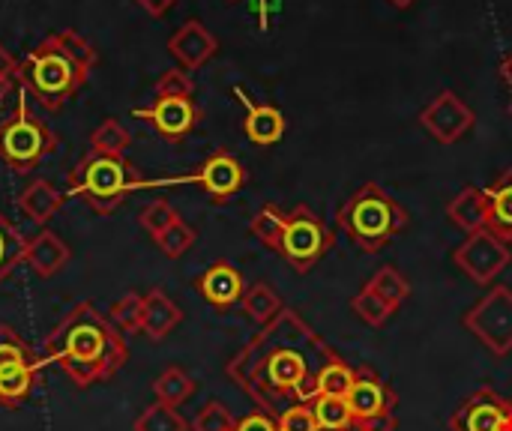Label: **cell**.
Masks as SVG:
<instances>
[{"instance_id": "cell-1", "label": "cell", "mask_w": 512, "mask_h": 431, "mask_svg": "<svg viewBox=\"0 0 512 431\" xmlns=\"http://www.w3.org/2000/svg\"><path fill=\"white\" fill-rule=\"evenodd\" d=\"M336 351L294 309H282L225 366V375L258 405L279 417L291 405L318 399V375Z\"/></svg>"}, {"instance_id": "cell-2", "label": "cell", "mask_w": 512, "mask_h": 431, "mask_svg": "<svg viewBox=\"0 0 512 431\" xmlns=\"http://www.w3.org/2000/svg\"><path fill=\"white\" fill-rule=\"evenodd\" d=\"M45 354L78 390L114 378L129 360L126 339L93 303H75L63 315L45 339Z\"/></svg>"}, {"instance_id": "cell-3", "label": "cell", "mask_w": 512, "mask_h": 431, "mask_svg": "<svg viewBox=\"0 0 512 431\" xmlns=\"http://www.w3.org/2000/svg\"><path fill=\"white\" fill-rule=\"evenodd\" d=\"M99 54L75 30L45 36L18 66V87L45 111H60L90 78Z\"/></svg>"}, {"instance_id": "cell-4", "label": "cell", "mask_w": 512, "mask_h": 431, "mask_svg": "<svg viewBox=\"0 0 512 431\" xmlns=\"http://www.w3.org/2000/svg\"><path fill=\"white\" fill-rule=\"evenodd\" d=\"M408 222V210L381 183L360 186L336 213L339 231H345V237L369 255L387 249L408 228Z\"/></svg>"}, {"instance_id": "cell-5", "label": "cell", "mask_w": 512, "mask_h": 431, "mask_svg": "<svg viewBox=\"0 0 512 431\" xmlns=\"http://www.w3.org/2000/svg\"><path fill=\"white\" fill-rule=\"evenodd\" d=\"M153 183H147L135 165L123 156H99L90 153L84 156L69 174H66V189L72 198H81L90 210H96L99 216L114 213L132 192L147 189Z\"/></svg>"}, {"instance_id": "cell-6", "label": "cell", "mask_w": 512, "mask_h": 431, "mask_svg": "<svg viewBox=\"0 0 512 431\" xmlns=\"http://www.w3.org/2000/svg\"><path fill=\"white\" fill-rule=\"evenodd\" d=\"M54 150H57L54 129L33 111L27 93L21 90L12 114L0 120V159L15 174H30Z\"/></svg>"}, {"instance_id": "cell-7", "label": "cell", "mask_w": 512, "mask_h": 431, "mask_svg": "<svg viewBox=\"0 0 512 431\" xmlns=\"http://www.w3.org/2000/svg\"><path fill=\"white\" fill-rule=\"evenodd\" d=\"M333 246H336V234L324 225V219L309 204H297L288 213L279 255L291 264V270L309 273Z\"/></svg>"}, {"instance_id": "cell-8", "label": "cell", "mask_w": 512, "mask_h": 431, "mask_svg": "<svg viewBox=\"0 0 512 431\" xmlns=\"http://www.w3.org/2000/svg\"><path fill=\"white\" fill-rule=\"evenodd\" d=\"M396 402L399 396L378 372H372L369 366H357L354 384L345 393L354 431H396Z\"/></svg>"}, {"instance_id": "cell-9", "label": "cell", "mask_w": 512, "mask_h": 431, "mask_svg": "<svg viewBox=\"0 0 512 431\" xmlns=\"http://www.w3.org/2000/svg\"><path fill=\"white\" fill-rule=\"evenodd\" d=\"M462 324L468 333L477 336L483 348H489L495 357L512 354V288L510 285H492L465 315Z\"/></svg>"}, {"instance_id": "cell-10", "label": "cell", "mask_w": 512, "mask_h": 431, "mask_svg": "<svg viewBox=\"0 0 512 431\" xmlns=\"http://www.w3.org/2000/svg\"><path fill=\"white\" fill-rule=\"evenodd\" d=\"M512 249L510 243H504L501 237H495L489 228L486 231H477V234H468L456 252H453V264L471 279L477 282L480 288H492L495 279L510 267Z\"/></svg>"}, {"instance_id": "cell-11", "label": "cell", "mask_w": 512, "mask_h": 431, "mask_svg": "<svg viewBox=\"0 0 512 431\" xmlns=\"http://www.w3.org/2000/svg\"><path fill=\"white\" fill-rule=\"evenodd\" d=\"M420 123H423V129H426L435 141H441V144H456V141H462V138L474 129L477 117H474L471 105H468L462 96H456L453 90H441V93L420 111Z\"/></svg>"}, {"instance_id": "cell-12", "label": "cell", "mask_w": 512, "mask_h": 431, "mask_svg": "<svg viewBox=\"0 0 512 431\" xmlns=\"http://www.w3.org/2000/svg\"><path fill=\"white\" fill-rule=\"evenodd\" d=\"M183 180L198 183V186L204 189V195H207L213 204H225V201H231V198L243 189V183H246V168H243V162H240L234 153L216 150V153H210V156L204 159V165H201L195 174H189V177H183Z\"/></svg>"}, {"instance_id": "cell-13", "label": "cell", "mask_w": 512, "mask_h": 431, "mask_svg": "<svg viewBox=\"0 0 512 431\" xmlns=\"http://www.w3.org/2000/svg\"><path fill=\"white\" fill-rule=\"evenodd\" d=\"M512 414V402L492 387L474 390L450 417L453 431H498Z\"/></svg>"}, {"instance_id": "cell-14", "label": "cell", "mask_w": 512, "mask_h": 431, "mask_svg": "<svg viewBox=\"0 0 512 431\" xmlns=\"http://www.w3.org/2000/svg\"><path fill=\"white\" fill-rule=\"evenodd\" d=\"M132 114L138 120H147L165 141L186 138L201 120V108L195 105V99L186 96H156L150 108H135Z\"/></svg>"}, {"instance_id": "cell-15", "label": "cell", "mask_w": 512, "mask_h": 431, "mask_svg": "<svg viewBox=\"0 0 512 431\" xmlns=\"http://www.w3.org/2000/svg\"><path fill=\"white\" fill-rule=\"evenodd\" d=\"M168 51L171 57L180 63V69L192 72V69H201L216 51H219V42L216 36L195 18H189L183 27H177V33L168 39Z\"/></svg>"}, {"instance_id": "cell-16", "label": "cell", "mask_w": 512, "mask_h": 431, "mask_svg": "<svg viewBox=\"0 0 512 431\" xmlns=\"http://www.w3.org/2000/svg\"><path fill=\"white\" fill-rule=\"evenodd\" d=\"M195 291L213 306V309H231L243 300L246 285L243 276L234 264L228 261H216L210 264L198 279H195Z\"/></svg>"}, {"instance_id": "cell-17", "label": "cell", "mask_w": 512, "mask_h": 431, "mask_svg": "<svg viewBox=\"0 0 512 431\" xmlns=\"http://www.w3.org/2000/svg\"><path fill=\"white\" fill-rule=\"evenodd\" d=\"M234 93L246 105V120H243L246 138L252 144H258V147L279 144V138L285 135V117H282V111L276 105H267V102H252L243 87H234Z\"/></svg>"}, {"instance_id": "cell-18", "label": "cell", "mask_w": 512, "mask_h": 431, "mask_svg": "<svg viewBox=\"0 0 512 431\" xmlns=\"http://www.w3.org/2000/svg\"><path fill=\"white\" fill-rule=\"evenodd\" d=\"M72 258V249L66 246V240L54 231H39L33 237H27V246H24V264L42 276V279H51L57 276Z\"/></svg>"}, {"instance_id": "cell-19", "label": "cell", "mask_w": 512, "mask_h": 431, "mask_svg": "<svg viewBox=\"0 0 512 431\" xmlns=\"http://www.w3.org/2000/svg\"><path fill=\"white\" fill-rule=\"evenodd\" d=\"M183 321V312L180 306L162 291V288H153L144 294V309H141V333L150 339V342H162L165 336H171V330Z\"/></svg>"}, {"instance_id": "cell-20", "label": "cell", "mask_w": 512, "mask_h": 431, "mask_svg": "<svg viewBox=\"0 0 512 431\" xmlns=\"http://www.w3.org/2000/svg\"><path fill=\"white\" fill-rule=\"evenodd\" d=\"M15 207L33 222V225H48L57 210L63 207V192H57L48 180H30L21 195L15 198Z\"/></svg>"}, {"instance_id": "cell-21", "label": "cell", "mask_w": 512, "mask_h": 431, "mask_svg": "<svg viewBox=\"0 0 512 431\" xmlns=\"http://www.w3.org/2000/svg\"><path fill=\"white\" fill-rule=\"evenodd\" d=\"M447 216L450 222L465 231V234H477L486 231L489 225V204H486V192L477 186H465L450 204H447Z\"/></svg>"}, {"instance_id": "cell-22", "label": "cell", "mask_w": 512, "mask_h": 431, "mask_svg": "<svg viewBox=\"0 0 512 431\" xmlns=\"http://www.w3.org/2000/svg\"><path fill=\"white\" fill-rule=\"evenodd\" d=\"M486 192V204H489V231L495 237H501L504 243H512V168L501 171L495 177V183Z\"/></svg>"}, {"instance_id": "cell-23", "label": "cell", "mask_w": 512, "mask_h": 431, "mask_svg": "<svg viewBox=\"0 0 512 431\" xmlns=\"http://www.w3.org/2000/svg\"><path fill=\"white\" fill-rule=\"evenodd\" d=\"M39 372H42V360L39 363H24V366H12V369L0 372V405L6 411L21 408L30 399V393H33V387L39 381Z\"/></svg>"}, {"instance_id": "cell-24", "label": "cell", "mask_w": 512, "mask_h": 431, "mask_svg": "<svg viewBox=\"0 0 512 431\" xmlns=\"http://www.w3.org/2000/svg\"><path fill=\"white\" fill-rule=\"evenodd\" d=\"M153 396L159 405L168 408H180L183 402H189L195 396V381L180 369V366H168L156 381H153Z\"/></svg>"}, {"instance_id": "cell-25", "label": "cell", "mask_w": 512, "mask_h": 431, "mask_svg": "<svg viewBox=\"0 0 512 431\" xmlns=\"http://www.w3.org/2000/svg\"><path fill=\"white\" fill-rule=\"evenodd\" d=\"M240 306H243V312L255 321V324H270L285 306H282V300H279V294L267 285V282H255V285H249L246 288V294H243V300H240Z\"/></svg>"}, {"instance_id": "cell-26", "label": "cell", "mask_w": 512, "mask_h": 431, "mask_svg": "<svg viewBox=\"0 0 512 431\" xmlns=\"http://www.w3.org/2000/svg\"><path fill=\"white\" fill-rule=\"evenodd\" d=\"M285 222H288V213H285L282 207H276V204H264V207L252 216L249 231H252V237H255V240H261V246H267V249L279 252V246H282V234H285Z\"/></svg>"}, {"instance_id": "cell-27", "label": "cell", "mask_w": 512, "mask_h": 431, "mask_svg": "<svg viewBox=\"0 0 512 431\" xmlns=\"http://www.w3.org/2000/svg\"><path fill=\"white\" fill-rule=\"evenodd\" d=\"M318 431H354V417L342 396H318L312 402Z\"/></svg>"}, {"instance_id": "cell-28", "label": "cell", "mask_w": 512, "mask_h": 431, "mask_svg": "<svg viewBox=\"0 0 512 431\" xmlns=\"http://www.w3.org/2000/svg\"><path fill=\"white\" fill-rule=\"evenodd\" d=\"M129 144H132V135L117 120H102L90 135V147L99 156H123Z\"/></svg>"}, {"instance_id": "cell-29", "label": "cell", "mask_w": 512, "mask_h": 431, "mask_svg": "<svg viewBox=\"0 0 512 431\" xmlns=\"http://www.w3.org/2000/svg\"><path fill=\"white\" fill-rule=\"evenodd\" d=\"M381 300H387L393 309H399L411 297V282L396 270V267H381L369 282H366Z\"/></svg>"}, {"instance_id": "cell-30", "label": "cell", "mask_w": 512, "mask_h": 431, "mask_svg": "<svg viewBox=\"0 0 512 431\" xmlns=\"http://www.w3.org/2000/svg\"><path fill=\"white\" fill-rule=\"evenodd\" d=\"M354 375H357V366H351V363H345L339 354L321 369V375H318V396H342L345 399V393L351 390V384H354Z\"/></svg>"}, {"instance_id": "cell-31", "label": "cell", "mask_w": 512, "mask_h": 431, "mask_svg": "<svg viewBox=\"0 0 512 431\" xmlns=\"http://www.w3.org/2000/svg\"><path fill=\"white\" fill-rule=\"evenodd\" d=\"M24 363H39L33 345L21 339L9 324H0V372L12 366H24Z\"/></svg>"}, {"instance_id": "cell-32", "label": "cell", "mask_w": 512, "mask_h": 431, "mask_svg": "<svg viewBox=\"0 0 512 431\" xmlns=\"http://www.w3.org/2000/svg\"><path fill=\"white\" fill-rule=\"evenodd\" d=\"M24 246L27 237H21V231L0 213V282L24 261Z\"/></svg>"}, {"instance_id": "cell-33", "label": "cell", "mask_w": 512, "mask_h": 431, "mask_svg": "<svg viewBox=\"0 0 512 431\" xmlns=\"http://www.w3.org/2000/svg\"><path fill=\"white\" fill-rule=\"evenodd\" d=\"M351 312L363 321V324H369V327H384L390 318H393V306L387 303V300H381L369 285H363V291L351 300Z\"/></svg>"}, {"instance_id": "cell-34", "label": "cell", "mask_w": 512, "mask_h": 431, "mask_svg": "<svg viewBox=\"0 0 512 431\" xmlns=\"http://www.w3.org/2000/svg\"><path fill=\"white\" fill-rule=\"evenodd\" d=\"M135 431H189V423L177 414V408L159 405L153 402L150 408H144L135 420Z\"/></svg>"}, {"instance_id": "cell-35", "label": "cell", "mask_w": 512, "mask_h": 431, "mask_svg": "<svg viewBox=\"0 0 512 431\" xmlns=\"http://www.w3.org/2000/svg\"><path fill=\"white\" fill-rule=\"evenodd\" d=\"M180 219V213L165 201V198H156V201H150L144 210H141V216H138V225L156 240V237H162L174 222Z\"/></svg>"}, {"instance_id": "cell-36", "label": "cell", "mask_w": 512, "mask_h": 431, "mask_svg": "<svg viewBox=\"0 0 512 431\" xmlns=\"http://www.w3.org/2000/svg\"><path fill=\"white\" fill-rule=\"evenodd\" d=\"M141 309H144V297L129 291L111 306V324L120 327L123 333H141Z\"/></svg>"}, {"instance_id": "cell-37", "label": "cell", "mask_w": 512, "mask_h": 431, "mask_svg": "<svg viewBox=\"0 0 512 431\" xmlns=\"http://www.w3.org/2000/svg\"><path fill=\"white\" fill-rule=\"evenodd\" d=\"M156 246L165 258H183L195 246V228H189L183 219H177L162 237H156Z\"/></svg>"}, {"instance_id": "cell-38", "label": "cell", "mask_w": 512, "mask_h": 431, "mask_svg": "<svg viewBox=\"0 0 512 431\" xmlns=\"http://www.w3.org/2000/svg\"><path fill=\"white\" fill-rule=\"evenodd\" d=\"M192 431H234L237 429V420H234V414L222 405V402H216V399H210L201 411H198V417L192 420Z\"/></svg>"}, {"instance_id": "cell-39", "label": "cell", "mask_w": 512, "mask_h": 431, "mask_svg": "<svg viewBox=\"0 0 512 431\" xmlns=\"http://www.w3.org/2000/svg\"><path fill=\"white\" fill-rule=\"evenodd\" d=\"M192 93H195V81L180 66L165 69L159 75V81H156V96H186V99H192Z\"/></svg>"}, {"instance_id": "cell-40", "label": "cell", "mask_w": 512, "mask_h": 431, "mask_svg": "<svg viewBox=\"0 0 512 431\" xmlns=\"http://www.w3.org/2000/svg\"><path fill=\"white\" fill-rule=\"evenodd\" d=\"M276 426L279 431H318L312 405H291L288 411H282L276 417Z\"/></svg>"}, {"instance_id": "cell-41", "label": "cell", "mask_w": 512, "mask_h": 431, "mask_svg": "<svg viewBox=\"0 0 512 431\" xmlns=\"http://www.w3.org/2000/svg\"><path fill=\"white\" fill-rule=\"evenodd\" d=\"M234 431H279V426H276V417H270L264 411H252L243 420H237Z\"/></svg>"}, {"instance_id": "cell-42", "label": "cell", "mask_w": 512, "mask_h": 431, "mask_svg": "<svg viewBox=\"0 0 512 431\" xmlns=\"http://www.w3.org/2000/svg\"><path fill=\"white\" fill-rule=\"evenodd\" d=\"M18 66H21V63H18V60H15V57L0 45V78H12V81H18Z\"/></svg>"}, {"instance_id": "cell-43", "label": "cell", "mask_w": 512, "mask_h": 431, "mask_svg": "<svg viewBox=\"0 0 512 431\" xmlns=\"http://www.w3.org/2000/svg\"><path fill=\"white\" fill-rule=\"evenodd\" d=\"M174 3H177V0H138V6H141L147 15H153V18H162Z\"/></svg>"}, {"instance_id": "cell-44", "label": "cell", "mask_w": 512, "mask_h": 431, "mask_svg": "<svg viewBox=\"0 0 512 431\" xmlns=\"http://www.w3.org/2000/svg\"><path fill=\"white\" fill-rule=\"evenodd\" d=\"M501 78H504V84L507 87H512V51L501 60Z\"/></svg>"}, {"instance_id": "cell-45", "label": "cell", "mask_w": 512, "mask_h": 431, "mask_svg": "<svg viewBox=\"0 0 512 431\" xmlns=\"http://www.w3.org/2000/svg\"><path fill=\"white\" fill-rule=\"evenodd\" d=\"M12 84H15L12 78H0V102H3L6 96H9V90H12Z\"/></svg>"}, {"instance_id": "cell-46", "label": "cell", "mask_w": 512, "mask_h": 431, "mask_svg": "<svg viewBox=\"0 0 512 431\" xmlns=\"http://www.w3.org/2000/svg\"><path fill=\"white\" fill-rule=\"evenodd\" d=\"M390 3H393L396 9H408V6H414L417 0H390Z\"/></svg>"}, {"instance_id": "cell-47", "label": "cell", "mask_w": 512, "mask_h": 431, "mask_svg": "<svg viewBox=\"0 0 512 431\" xmlns=\"http://www.w3.org/2000/svg\"><path fill=\"white\" fill-rule=\"evenodd\" d=\"M498 431H512V414H510V420H507V423H504Z\"/></svg>"}, {"instance_id": "cell-48", "label": "cell", "mask_w": 512, "mask_h": 431, "mask_svg": "<svg viewBox=\"0 0 512 431\" xmlns=\"http://www.w3.org/2000/svg\"><path fill=\"white\" fill-rule=\"evenodd\" d=\"M228 3H237V0H228Z\"/></svg>"}]
</instances>
